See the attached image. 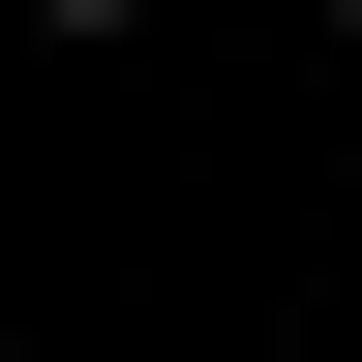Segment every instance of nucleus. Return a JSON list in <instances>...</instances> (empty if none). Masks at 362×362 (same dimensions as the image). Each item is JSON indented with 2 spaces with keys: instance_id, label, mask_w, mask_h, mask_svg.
I'll return each mask as SVG.
<instances>
[{
  "instance_id": "f03ea898",
  "label": "nucleus",
  "mask_w": 362,
  "mask_h": 362,
  "mask_svg": "<svg viewBox=\"0 0 362 362\" xmlns=\"http://www.w3.org/2000/svg\"><path fill=\"white\" fill-rule=\"evenodd\" d=\"M332 30H362V0H332Z\"/></svg>"
},
{
  "instance_id": "f257e3e1",
  "label": "nucleus",
  "mask_w": 362,
  "mask_h": 362,
  "mask_svg": "<svg viewBox=\"0 0 362 362\" xmlns=\"http://www.w3.org/2000/svg\"><path fill=\"white\" fill-rule=\"evenodd\" d=\"M30 30H151V0H30Z\"/></svg>"
}]
</instances>
